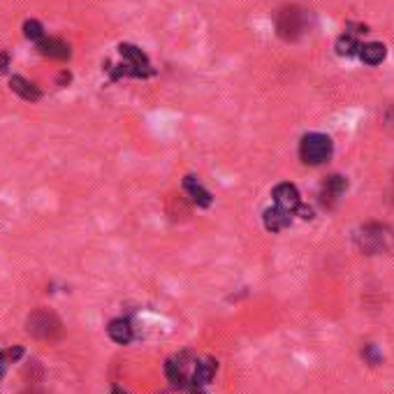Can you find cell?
<instances>
[{"mask_svg": "<svg viewBox=\"0 0 394 394\" xmlns=\"http://www.w3.org/2000/svg\"><path fill=\"white\" fill-rule=\"evenodd\" d=\"M24 35L30 39V42H39V39H44V28L42 24L35 21V19H28V21L24 24Z\"/></svg>", "mask_w": 394, "mask_h": 394, "instance_id": "cell-17", "label": "cell"}, {"mask_svg": "<svg viewBox=\"0 0 394 394\" xmlns=\"http://www.w3.org/2000/svg\"><path fill=\"white\" fill-rule=\"evenodd\" d=\"M37 51L53 61H68L70 58V46L58 37H44L37 42Z\"/></svg>", "mask_w": 394, "mask_h": 394, "instance_id": "cell-9", "label": "cell"}, {"mask_svg": "<svg viewBox=\"0 0 394 394\" xmlns=\"http://www.w3.org/2000/svg\"><path fill=\"white\" fill-rule=\"evenodd\" d=\"M195 362H190V352H179L165 362V376L174 387H190V376Z\"/></svg>", "mask_w": 394, "mask_h": 394, "instance_id": "cell-5", "label": "cell"}, {"mask_svg": "<svg viewBox=\"0 0 394 394\" xmlns=\"http://www.w3.org/2000/svg\"><path fill=\"white\" fill-rule=\"evenodd\" d=\"M12 362V359L8 357V352H3L0 350V380H3V376H5V371H8V364Z\"/></svg>", "mask_w": 394, "mask_h": 394, "instance_id": "cell-19", "label": "cell"}, {"mask_svg": "<svg viewBox=\"0 0 394 394\" xmlns=\"http://www.w3.org/2000/svg\"><path fill=\"white\" fill-rule=\"evenodd\" d=\"M383 125H385V128H390V130H394V105L390 107V109H387L385 111V118H383Z\"/></svg>", "mask_w": 394, "mask_h": 394, "instance_id": "cell-20", "label": "cell"}, {"mask_svg": "<svg viewBox=\"0 0 394 394\" xmlns=\"http://www.w3.org/2000/svg\"><path fill=\"white\" fill-rule=\"evenodd\" d=\"M10 61H12L10 53L8 51H0V72H5V70L10 68Z\"/></svg>", "mask_w": 394, "mask_h": 394, "instance_id": "cell-21", "label": "cell"}, {"mask_svg": "<svg viewBox=\"0 0 394 394\" xmlns=\"http://www.w3.org/2000/svg\"><path fill=\"white\" fill-rule=\"evenodd\" d=\"M359 39L355 33H350V30H346L343 35H339L337 39V44H334V49H337L339 56H346V58H352V56H357L359 53Z\"/></svg>", "mask_w": 394, "mask_h": 394, "instance_id": "cell-16", "label": "cell"}, {"mask_svg": "<svg viewBox=\"0 0 394 394\" xmlns=\"http://www.w3.org/2000/svg\"><path fill=\"white\" fill-rule=\"evenodd\" d=\"M58 82H61V84L70 82V72H61V77H58Z\"/></svg>", "mask_w": 394, "mask_h": 394, "instance_id": "cell-22", "label": "cell"}, {"mask_svg": "<svg viewBox=\"0 0 394 394\" xmlns=\"http://www.w3.org/2000/svg\"><path fill=\"white\" fill-rule=\"evenodd\" d=\"M10 89L15 91L21 100H28V102H37V100L42 98V91L21 75H15L10 79Z\"/></svg>", "mask_w": 394, "mask_h": 394, "instance_id": "cell-14", "label": "cell"}, {"mask_svg": "<svg viewBox=\"0 0 394 394\" xmlns=\"http://www.w3.org/2000/svg\"><path fill=\"white\" fill-rule=\"evenodd\" d=\"M218 371V362L216 359H199L192 366V376H190V387H204L209 385L213 376Z\"/></svg>", "mask_w": 394, "mask_h": 394, "instance_id": "cell-10", "label": "cell"}, {"mask_svg": "<svg viewBox=\"0 0 394 394\" xmlns=\"http://www.w3.org/2000/svg\"><path fill=\"white\" fill-rule=\"evenodd\" d=\"M346 188H348V181H346V177H341V174H332V177H327V179H325L323 190H320V197H323V202H325V204H330V206H332V202H337V199L343 195Z\"/></svg>", "mask_w": 394, "mask_h": 394, "instance_id": "cell-12", "label": "cell"}, {"mask_svg": "<svg viewBox=\"0 0 394 394\" xmlns=\"http://www.w3.org/2000/svg\"><path fill=\"white\" fill-rule=\"evenodd\" d=\"M334 151V144L332 139L323 135V132H309V135L302 137L299 142V158H302L304 165H323L325 160H330Z\"/></svg>", "mask_w": 394, "mask_h": 394, "instance_id": "cell-4", "label": "cell"}, {"mask_svg": "<svg viewBox=\"0 0 394 394\" xmlns=\"http://www.w3.org/2000/svg\"><path fill=\"white\" fill-rule=\"evenodd\" d=\"M107 334H109V339L118 346H128L132 339H135V327L128 318H114L107 327Z\"/></svg>", "mask_w": 394, "mask_h": 394, "instance_id": "cell-8", "label": "cell"}, {"mask_svg": "<svg viewBox=\"0 0 394 394\" xmlns=\"http://www.w3.org/2000/svg\"><path fill=\"white\" fill-rule=\"evenodd\" d=\"M271 197H274V204L290 213H295L299 209V204H302L297 186H292V183H278L276 188L271 190Z\"/></svg>", "mask_w": 394, "mask_h": 394, "instance_id": "cell-7", "label": "cell"}, {"mask_svg": "<svg viewBox=\"0 0 394 394\" xmlns=\"http://www.w3.org/2000/svg\"><path fill=\"white\" fill-rule=\"evenodd\" d=\"M262 223H265V228L269 230V232H280V230L290 228V223H292V213H290V211H285V209H280V206L274 204L271 209H267V211H265Z\"/></svg>", "mask_w": 394, "mask_h": 394, "instance_id": "cell-11", "label": "cell"}, {"mask_svg": "<svg viewBox=\"0 0 394 394\" xmlns=\"http://www.w3.org/2000/svg\"><path fill=\"white\" fill-rule=\"evenodd\" d=\"M26 332H28L33 339H37V341H56L63 334V323L56 313L46 309H37L26 320Z\"/></svg>", "mask_w": 394, "mask_h": 394, "instance_id": "cell-3", "label": "cell"}, {"mask_svg": "<svg viewBox=\"0 0 394 394\" xmlns=\"http://www.w3.org/2000/svg\"><path fill=\"white\" fill-rule=\"evenodd\" d=\"M359 61L364 65H371V68H376L387 58V46L383 42H364L359 46Z\"/></svg>", "mask_w": 394, "mask_h": 394, "instance_id": "cell-13", "label": "cell"}, {"mask_svg": "<svg viewBox=\"0 0 394 394\" xmlns=\"http://www.w3.org/2000/svg\"><path fill=\"white\" fill-rule=\"evenodd\" d=\"M118 53L128 61V75L130 77H146V75H151V63H149V58H146V53L139 49V46L135 44H128V42H123V44H118Z\"/></svg>", "mask_w": 394, "mask_h": 394, "instance_id": "cell-6", "label": "cell"}, {"mask_svg": "<svg viewBox=\"0 0 394 394\" xmlns=\"http://www.w3.org/2000/svg\"><path fill=\"white\" fill-rule=\"evenodd\" d=\"M311 15L299 5H285L276 15V33L285 42H297L309 33Z\"/></svg>", "mask_w": 394, "mask_h": 394, "instance_id": "cell-1", "label": "cell"}, {"mask_svg": "<svg viewBox=\"0 0 394 394\" xmlns=\"http://www.w3.org/2000/svg\"><path fill=\"white\" fill-rule=\"evenodd\" d=\"M355 244L359 251L366 253V256H378V253L394 251V232L387 228V225L369 223L357 230Z\"/></svg>", "mask_w": 394, "mask_h": 394, "instance_id": "cell-2", "label": "cell"}, {"mask_svg": "<svg viewBox=\"0 0 394 394\" xmlns=\"http://www.w3.org/2000/svg\"><path fill=\"white\" fill-rule=\"evenodd\" d=\"M362 357H364L371 366H378L380 362H383V355H380L378 348H376L373 343H366V346H364V348H362Z\"/></svg>", "mask_w": 394, "mask_h": 394, "instance_id": "cell-18", "label": "cell"}, {"mask_svg": "<svg viewBox=\"0 0 394 394\" xmlns=\"http://www.w3.org/2000/svg\"><path fill=\"white\" fill-rule=\"evenodd\" d=\"M183 190L188 192V197H190L197 206H209V204H211V192L197 181V177H190V174L186 177V179H183Z\"/></svg>", "mask_w": 394, "mask_h": 394, "instance_id": "cell-15", "label": "cell"}]
</instances>
